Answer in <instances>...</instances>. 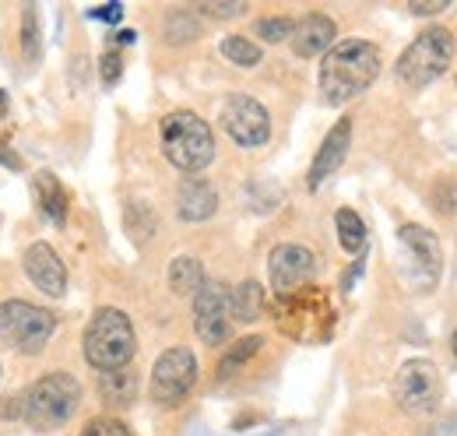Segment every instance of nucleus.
<instances>
[{"mask_svg": "<svg viewBox=\"0 0 457 436\" xmlns=\"http://www.w3.org/2000/svg\"><path fill=\"white\" fill-rule=\"evenodd\" d=\"M292 29H295V21L292 18H261L257 25H253V32L264 39V43H286V39H292Z\"/></svg>", "mask_w": 457, "mask_h": 436, "instance_id": "27", "label": "nucleus"}, {"mask_svg": "<svg viewBox=\"0 0 457 436\" xmlns=\"http://www.w3.org/2000/svg\"><path fill=\"white\" fill-rule=\"evenodd\" d=\"M348 141H352V120L345 116V120H338V123L331 127V134L324 138L317 159L310 165V190H317V187L342 165V159L348 155Z\"/></svg>", "mask_w": 457, "mask_h": 436, "instance_id": "15", "label": "nucleus"}, {"mask_svg": "<svg viewBox=\"0 0 457 436\" xmlns=\"http://www.w3.org/2000/svg\"><path fill=\"white\" fill-rule=\"evenodd\" d=\"M335 225H338V239L348 254H362L366 250V222L359 218V212L352 208H342L335 215Z\"/></svg>", "mask_w": 457, "mask_h": 436, "instance_id": "21", "label": "nucleus"}, {"mask_svg": "<svg viewBox=\"0 0 457 436\" xmlns=\"http://www.w3.org/2000/svg\"><path fill=\"white\" fill-rule=\"evenodd\" d=\"M208 278H204V268H201V261H194V257H176L170 264V289L176 296H197V289L204 285Z\"/></svg>", "mask_w": 457, "mask_h": 436, "instance_id": "20", "label": "nucleus"}, {"mask_svg": "<svg viewBox=\"0 0 457 436\" xmlns=\"http://www.w3.org/2000/svg\"><path fill=\"white\" fill-rule=\"evenodd\" d=\"M21 54L29 63H36L43 54V39H39V21H36V7L21 11Z\"/></svg>", "mask_w": 457, "mask_h": 436, "instance_id": "26", "label": "nucleus"}, {"mask_svg": "<svg viewBox=\"0 0 457 436\" xmlns=\"http://www.w3.org/2000/svg\"><path fill=\"white\" fill-rule=\"evenodd\" d=\"M313 274V254L299 243H282L271 250V261H268V278H271V289L278 296L295 292L303 281H310Z\"/></svg>", "mask_w": 457, "mask_h": 436, "instance_id": "11", "label": "nucleus"}, {"mask_svg": "<svg viewBox=\"0 0 457 436\" xmlns=\"http://www.w3.org/2000/svg\"><path fill=\"white\" fill-rule=\"evenodd\" d=\"M54 327H57V321L50 310H39L25 299L0 303V338H4V345H11L21 356L43 352L46 341L54 338Z\"/></svg>", "mask_w": 457, "mask_h": 436, "instance_id": "6", "label": "nucleus"}, {"mask_svg": "<svg viewBox=\"0 0 457 436\" xmlns=\"http://www.w3.org/2000/svg\"><path fill=\"white\" fill-rule=\"evenodd\" d=\"M7 113V99H4V92H0V116Z\"/></svg>", "mask_w": 457, "mask_h": 436, "instance_id": "34", "label": "nucleus"}, {"mask_svg": "<svg viewBox=\"0 0 457 436\" xmlns=\"http://www.w3.org/2000/svg\"><path fill=\"white\" fill-rule=\"evenodd\" d=\"M99 390H103V401L110 408H127L134 405L137 398V370L134 366H120V370H110L99 377Z\"/></svg>", "mask_w": 457, "mask_h": 436, "instance_id": "18", "label": "nucleus"}, {"mask_svg": "<svg viewBox=\"0 0 457 436\" xmlns=\"http://www.w3.org/2000/svg\"><path fill=\"white\" fill-rule=\"evenodd\" d=\"M25 274L32 278V285L46 296L60 299L67 292V268L57 257V250L50 243H32L25 250Z\"/></svg>", "mask_w": 457, "mask_h": 436, "instance_id": "13", "label": "nucleus"}, {"mask_svg": "<svg viewBox=\"0 0 457 436\" xmlns=\"http://www.w3.org/2000/svg\"><path fill=\"white\" fill-rule=\"evenodd\" d=\"M398 239L404 254H408V261L415 264V274H422V285H433L440 278V264H444L440 239L422 225H401Z\"/></svg>", "mask_w": 457, "mask_h": 436, "instance_id": "12", "label": "nucleus"}, {"mask_svg": "<svg viewBox=\"0 0 457 436\" xmlns=\"http://www.w3.org/2000/svg\"><path fill=\"white\" fill-rule=\"evenodd\" d=\"M454 36L447 29H426L422 36H415V43H408V50L398 56V81L408 88H426L433 85L454 60Z\"/></svg>", "mask_w": 457, "mask_h": 436, "instance_id": "5", "label": "nucleus"}, {"mask_svg": "<svg viewBox=\"0 0 457 436\" xmlns=\"http://www.w3.org/2000/svg\"><path fill=\"white\" fill-rule=\"evenodd\" d=\"M444 7H447V0H426V4H415V0H411V4H408V11H411V14H419V18L440 14Z\"/></svg>", "mask_w": 457, "mask_h": 436, "instance_id": "30", "label": "nucleus"}, {"mask_svg": "<svg viewBox=\"0 0 457 436\" xmlns=\"http://www.w3.org/2000/svg\"><path fill=\"white\" fill-rule=\"evenodd\" d=\"M134 324L123 310H113V306H103L88 327H85V359L99 370V373H110V370H120V366H130L134 359Z\"/></svg>", "mask_w": 457, "mask_h": 436, "instance_id": "3", "label": "nucleus"}, {"mask_svg": "<svg viewBox=\"0 0 457 436\" xmlns=\"http://www.w3.org/2000/svg\"><path fill=\"white\" fill-rule=\"evenodd\" d=\"M261 310H264V289H261V281L246 278L236 289H228V314H232V321L253 324L261 317Z\"/></svg>", "mask_w": 457, "mask_h": 436, "instance_id": "17", "label": "nucleus"}, {"mask_svg": "<svg viewBox=\"0 0 457 436\" xmlns=\"http://www.w3.org/2000/svg\"><path fill=\"white\" fill-rule=\"evenodd\" d=\"M127 232H130V239H134V243H145V239L155 232V212H152V208H145L141 201L127 205Z\"/></svg>", "mask_w": 457, "mask_h": 436, "instance_id": "25", "label": "nucleus"}, {"mask_svg": "<svg viewBox=\"0 0 457 436\" xmlns=\"http://www.w3.org/2000/svg\"><path fill=\"white\" fill-rule=\"evenodd\" d=\"M36 205L54 225H63V218H67V190H63V183L54 172H39L36 176Z\"/></svg>", "mask_w": 457, "mask_h": 436, "instance_id": "19", "label": "nucleus"}, {"mask_svg": "<svg viewBox=\"0 0 457 436\" xmlns=\"http://www.w3.org/2000/svg\"><path fill=\"white\" fill-rule=\"evenodd\" d=\"M380 74V50L366 39H345L320 60V96L335 106L359 99Z\"/></svg>", "mask_w": 457, "mask_h": 436, "instance_id": "1", "label": "nucleus"}, {"mask_svg": "<svg viewBox=\"0 0 457 436\" xmlns=\"http://www.w3.org/2000/svg\"><path fill=\"white\" fill-rule=\"evenodd\" d=\"M454 352H457V334H454Z\"/></svg>", "mask_w": 457, "mask_h": 436, "instance_id": "35", "label": "nucleus"}, {"mask_svg": "<svg viewBox=\"0 0 457 436\" xmlns=\"http://www.w3.org/2000/svg\"><path fill=\"white\" fill-rule=\"evenodd\" d=\"M0 165H7V169H21V159H18L7 145H0Z\"/></svg>", "mask_w": 457, "mask_h": 436, "instance_id": "33", "label": "nucleus"}, {"mask_svg": "<svg viewBox=\"0 0 457 436\" xmlns=\"http://www.w3.org/2000/svg\"><path fill=\"white\" fill-rule=\"evenodd\" d=\"M228 289L222 281H204L194 296V331L204 345H222L228 338Z\"/></svg>", "mask_w": 457, "mask_h": 436, "instance_id": "10", "label": "nucleus"}, {"mask_svg": "<svg viewBox=\"0 0 457 436\" xmlns=\"http://www.w3.org/2000/svg\"><path fill=\"white\" fill-rule=\"evenodd\" d=\"M88 18H99V21H110V25H116V21L123 18V7H120V4H110V7H96V11H88Z\"/></svg>", "mask_w": 457, "mask_h": 436, "instance_id": "32", "label": "nucleus"}, {"mask_svg": "<svg viewBox=\"0 0 457 436\" xmlns=\"http://www.w3.org/2000/svg\"><path fill=\"white\" fill-rule=\"evenodd\" d=\"M99 71H103V81H106V85H116V81H120V74H123V56H120V54H103Z\"/></svg>", "mask_w": 457, "mask_h": 436, "instance_id": "29", "label": "nucleus"}, {"mask_svg": "<svg viewBox=\"0 0 457 436\" xmlns=\"http://www.w3.org/2000/svg\"><path fill=\"white\" fill-rule=\"evenodd\" d=\"M440 394H444L440 370L429 359H408L398 370L395 398H398V405L408 415H429V412H436Z\"/></svg>", "mask_w": 457, "mask_h": 436, "instance_id": "8", "label": "nucleus"}, {"mask_svg": "<svg viewBox=\"0 0 457 436\" xmlns=\"http://www.w3.org/2000/svg\"><path fill=\"white\" fill-rule=\"evenodd\" d=\"M81 401V383L71 373H50L36 381L21 398V419L36 430H60Z\"/></svg>", "mask_w": 457, "mask_h": 436, "instance_id": "4", "label": "nucleus"}, {"mask_svg": "<svg viewBox=\"0 0 457 436\" xmlns=\"http://www.w3.org/2000/svg\"><path fill=\"white\" fill-rule=\"evenodd\" d=\"M201 11L212 18H232V14H243V4H204Z\"/></svg>", "mask_w": 457, "mask_h": 436, "instance_id": "31", "label": "nucleus"}, {"mask_svg": "<svg viewBox=\"0 0 457 436\" xmlns=\"http://www.w3.org/2000/svg\"><path fill=\"white\" fill-rule=\"evenodd\" d=\"M197 36H201L197 14H190V11H170L166 14V43L183 46V43H194Z\"/></svg>", "mask_w": 457, "mask_h": 436, "instance_id": "23", "label": "nucleus"}, {"mask_svg": "<svg viewBox=\"0 0 457 436\" xmlns=\"http://www.w3.org/2000/svg\"><path fill=\"white\" fill-rule=\"evenodd\" d=\"M215 208H219V194L208 180H197V176L183 180L179 197H176V212L183 222H204L215 215Z\"/></svg>", "mask_w": 457, "mask_h": 436, "instance_id": "16", "label": "nucleus"}, {"mask_svg": "<svg viewBox=\"0 0 457 436\" xmlns=\"http://www.w3.org/2000/svg\"><path fill=\"white\" fill-rule=\"evenodd\" d=\"M222 56L236 67H257L261 63V50L243 36H226L222 39Z\"/></svg>", "mask_w": 457, "mask_h": 436, "instance_id": "24", "label": "nucleus"}, {"mask_svg": "<svg viewBox=\"0 0 457 436\" xmlns=\"http://www.w3.org/2000/svg\"><path fill=\"white\" fill-rule=\"evenodd\" d=\"M81 436H130V430L120 423V419H92Z\"/></svg>", "mask_w": 457, "mask_h": 436, "instance_id": "28", "label": "nucleus"}, {"mask_svg": "<svg viewBox=\"0 0 457 436\" xmlns=\"http://www.w3.org/2000/svg\"><path fill=\"white\" fill-rule=\"evenodd\" d=\"M197 383V359L190 348H166L152 366V398L162 408H176Z\"/></svg>", "mask_w": 457, "mask_h": 436, "instance_id": "7", "label": "nucleus"}, {"mask_svg": "<svg viewBox=\"0 0 457 436\" xmlns=\"http://www.w3.org/2000/svg\"><path fill=\"white\" fill-rule=\"evenodd\" d=\"M162 152L176 169L194 176L215 159V134L197 113L176 109L162 120Z\"/></svg>", "mask_w": 457, "mask_h": 436, "instance_id": "2", "label": "nucleus"}, {"mask_svg": "<svg viewBox=\"0 0 457 436\" xmlns=\"http://www.w3.org/2000/svg\"><path fill=\"white\" fill-rule=\"evenodd\" d=\"M335 32L338 25L328 14H306L303 21H295L292 29V54L295 56H320L335 46Z\"/></svg>", "mask_w": 457, "mask_h": 436, "instance_id": "14", "label": "nucleus"}, {"mask_svg": "<svg viewBox=\"0 0 457 436\" xmlns=\"http://www.w3.org/2000/svg\"><path fill=\"white\" fill-rule=\"evenodd\" d=\"M261 345H264V338H261V334H246V338H239L226 356H222V363H219V377L226 381V377H232L239 366H246V363L261 352Z\"/></svg>", "mask_w": 457, "mask_h": 436, "instance_id": "22", "label": "nucleus"}, {"mask_svg": "<svg viewBox=\"0 0 457 436\" xmlns=\"http://www.w3.org/2000/svg\"><path fill=\"white\" fill-rule=\"evenodd\" d=\"M222 127L239 148H261L271 138V116L250 96H228L222 106Z\"/></svg>", "mask_w": 457, "mask_h": 436, "instance_id": "9", "label": "nucleus"}]
</instances>
